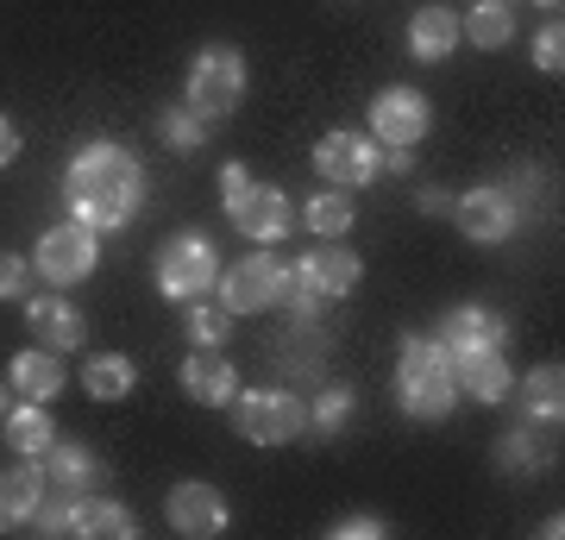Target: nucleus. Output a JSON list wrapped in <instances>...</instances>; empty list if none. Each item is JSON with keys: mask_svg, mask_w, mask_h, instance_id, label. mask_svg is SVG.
Returning a JSON list of instances; mask_svg holds the SVG:
<instances>
[{"mask_svg": "<svg viewBox=\"0 0 565 540\" xmlns=\"http://www.w3.org/2000/svg\"><path fill=\"white\" fill-rule=\"evenodd\" d=\"M63 201H70V221L95 226V233H120L145 201L139 158L114 139H88L63 170Z\"/></svg>", "mask_w": 565, "mask_h": 540, "instance_id": "nucleus-1", "label": "nucleus"}, {"mask_svg": "<svg viewBox=\"0 0 565 540\" xmlns=\"http://www.w3.org/2000/svg\"><path fill=\"white\" fill-rule=\"evenodd\" d=\"M459 402V378H452V352L427 333L403 340V364H396V409L415 421H440Z\"/></svg>", "mask_w": 565, "mask_h": 540, "instance_id": "nucleus-2", "label": "nucleus"}, {"mask_svg": "<svg viewBox=\"0 0 565 540\" xmlns=\"http://www.w3.org/2000/svg\"><path fill=\"white\" fill-rule=\"evenodd\" d=\"M364 277L359 252H340V245H321V252H302V258L289 264V308H296V320H315L327 308V301L352 296Z\"/></svg>", "mask_w": 565, "mask_h": 540, "instance_id": "nucleus-3", "label": "nucleus"}, {"mask_svg": "<svg viewBox=\"0 0 565 540\" xmlns=\"http://www.w3.org/2000/svg\"><path fill=\"white\" fill-rule=\"evenodd\" d=\"M182 100H189L207 126L226 120V114L245 100V57L233 51V44H202V51H195V63H189Z\"/></svg>", "mask_w": 565, "mask_h": 540, "instance_id": "nucleus-4", "label": "nucleus"}, {"mask_svg": "<svg viewBox=\"0 0 565 540\" xmlns=\"http://www.w3.org/2000/svg\"><path fill=\"white\" fill-rule=\"evenodd\" d=\"M226 415H233V434H239V441L289 446L308 427V402L289 396V390H233Z\"/></svg>", "mask_w": 565, "mask_h": 540, "instance_id": "nucleus-5", "label": "nucleus"}, {"mask_svg": "<svg viewBox=\"0 0 565 540\" xmlns=\"http://www.w3.org/2000/svg\"><path fill=\"white\" fill-rule=\"evenodd\" d=\"M158 289L170 301H202L214 296V283H221V258H214V240L207 233H170L158 245Z\"/></svg>", "mask_w": 565, "mask_h": 540, "instance_id": "nucleus-6", "label": "nucleus"}, {"mask_svg": "<svg viewBox=\"0 0 565 540\" xmlns=\"http://www.w3.org/2000/svg\"><path fill=\"white\" fill-rule=\"evenodd\" d=\"M95 264H102V233L82 221H63L51 233H39L32 245V271H39L51 289H70V283H88L95 277Z\"/></svg>", "mask_w": 565, "mask_h": 540, "instance_id": "nucleus-7", "label": "nucleus"}, {"mask_svg": "<svg viewBox=\"0 0 565 540\" xmlns=\"http://www.w3.org/2000/svg\"><path fill=\"white\" fill-rule=\"evenodd\" d=\"M214 296H221L226 315H264V308H277L289 296V264L277 252H245L233 271H221Z\"/></svg>", "mask_w": 565, "mask_h": 540, "instance_id": "nucleus-8", "label": "nucleus"}, {"mask_svg": "<svg viewBox=\"0 0 565 540\" xmlns=\"http://www.w3.org/2000/svg\"><path fill=\"white\" fill-rule=\"evenodd\" d=\"M315 170H321V182H333V189H364V182L384 177V145L371 139V133H352V126L321 133Z\"/></svg>", "mask_w": 565, "mask_h": 540, "instance_id": "nucleus-9", "label": "nucleus"}, {"mask_svg": "<svg viewBox=\"0 0 565 540\" xmlns=\"http://www.w3.org/2000/svg\"><path fill=\"white\" fill-rule=\"evenodd\" d=\"M452 221H459V233L471 245H503L522 233V208L509 201L503 182H478V189L452 195Z\"/></svg>", "mask_w": 565, "mask_h": 540, "instance_id": "nucleus-10", "label": "nucleus"}, {"mask_svg": "<svg viewBox=\"0 0 565 540\" xmlns=\"http://www.w3.org/2000/svg\"><path fill=\"white\" fill-rule=\"evenodd\" d=\"M427 126H434V107L422 88H384L371 100V139L384 151H415L427 139Z\"/></svg>", "mask_w": 565, "mask_h": 540, "instance_id": "nucleus-11", "label": "nucleus"}, {"mask_svg": "<svg viewBox=\"0 0 565 540\" xmlns=\"http://www.w3.org/2000/svg\"><path fill=\"white\" fill-rule=\"evenodd\" d=\"M226 221L239 226L245 240L277 245V240H289V226H296V201L282 195L277 182H252L245 195L226 201Z\"/></svg>", "mask_w": 565, "mask_h": 540, "instance_id": "nucleus-12", "label": "nucleus"}, {"mask_svg": "<svg viewBox=\"0 0 565 540\" xmlns=\"http://www.w3.org/2000/svg\"><path fill=\"white\" fill-rule=\"evenodd\" d=\"M163 516H170V528H177L182 540H214V534H226V497L214 490V484H202V478L170 484Z\"/></svg>", "mask_w": 565, "mask_h": 540, "instance_id": "nucleus-13", "label": "nucleus"}, {"mask_svg": "<svg viewBox=\"0 0 565 540\" xmlns=\"http://www.w3.org/2000/svg\"><path fill=\"white\" fill-rule=\"evenodd\" d=\"M434 340L452 352V364L478 359V352H509V320L490 315L484 301H465V308H452V315L440 320V333H434Z\"/></svg>", "mask_w": 565, "mask_h": 540, "instance_id": "nucleus-14", "label": "nucleus"}, {"mask_svg": "<svg viewBox=\"0 0 565 540\" xmlns=\"http://www.w3.org/2000/svg\"><path fill=\"white\" fill-rule=\"evenodd\" d=\"M39 465H44V484L63 490V497H88V490L107 484V459L82 441H51V453H44Z\"/></svg>", "mask_w": 565, "mask_h": 540, "instance_id": "nucleus-15", "label": "nucleus"}, {"mask_svg": "<svg viewBox=\"0 0 565 540\" xmlns=\"http://www.w3.org/2000/svg\"><path fill=\"white\" fill-rule=\"evenodd\" d=\"M182 396L202 402V409H226L233 402V390H239V371H233V359H226L221 346H195L189 359H182Z\"/></svg>", "mask_w": 565, "mask_h": 540, "instance_id": "nucleus-16", "label": "nucleus"}, {"mask_svg": "<svg viewBox=\"0 0 565 540\" xmlns=\"http://www.w3.org/2000/svg\"><path fill=\"white\" fill-rule=\"evenodd\" d=\"M25 327H32V340L51 346V352H76V346L88 340V320H82V308H76V301H63L57 289L25 301Z\"/></svg>", "mask_w": 565, "mask_h": 540, "instance_id": "nucleus-17", "label": "nucleus"}, {"mask_svg": "<svg viewBox=\"0 0 565 540\" xmlns=\"http://www.w3.org/2000/svg\"><path fill=\"white\" fill-rule=\"evenodd\" d=\"M553 434H559V427H553ZM553 434H546L541 421H515L503 441L490 446V453H497V472H503V478H534V472H546V465L559 459V453H553Z\"/></svg>", "mask_w": 565, "mask_h": 540, "instance_id": "nucleus-18", "label": "nucleus"}, {"mask_svg": "<svg viewBox=\"0 0 565 540\" xmlns=\"http://www.w3.org/2000/svg\"><path fill=\"white\" fill-rule=\"evenodd\" d=\"M44 497H51V490H44V465L39 459L7 465V472H0V534L32 528V516H39Z\"/></svg>", "mask_w": 565, "mask_h": 540, "instance_id": "nucleus-19", "label": "nucleus"}, {"mask_svg": "<svg viewBox=\"0 0 565 540\" xmlns=\"http://www.w3.org/2000/svg\"><path fill=\"white\" fill-rule=\"evenodd\" d=\"M327 333L315 327V320H296L289 333L277 340V371L282 378H296V383H321V371H327Z\"/></svg>", "mask_w": 565, "mask_h": 540, "instance_id": "nucleus-20", "label": "nucleus"}, {"mask_svg": "<svg viewBox=\"0 0 565 540\" xmlns=\"http://www.w3.org/2000/svg\"><path fill=\"white\" fill-rule=\"evenodd\" d=\"M76 540H139V516L126 502L88 490V497H76Z\"/></svg>", "mask_w": 565, "mask_h": 540, "instance_id": "nucleus-21", "label": "nucleus"}, {"mask_svg": "<svg viewBox=\"0 0 565 540\" xmlns=\"http://www.w3.org/2000/svg\"><path fill=\"white\" fill-rule=\"evenodd\" d=\"M452 51H459V13L452 7H415V20H408V57L440 63Z\"/></svg>", "mask_w": 565, "mask_h": 540, "instance_id": "nucleus-22", "label": "nucleus"}, {"mask_svg": "<svg viewBox=\"0 0 565 540\" xmlns=\"http://www.w3.org/2000/svg\"><path fill=\"white\" fill-rule=\"evenodd\" d=\"M509 396H522V421L559 427V415H565V371H559V364H534Z\"/></svg>", "mask_w": 565, "mask_h": 540, "instance_id": "nucleus-23", "label": "nucleus"}, {"mask_svg": "<svg viewBox=\"0 0 565 540\" xmlns=\"http://www.w3.org/2000/svg\"><path fill=\"white\" fill-rule=\"evenodd\" d=\"M452 378H459V396H471V402H509V390H515L509 352H478V359H459V364H452Z\"/></svg>", "mask_w": 565, "mask_h": 540, "instance_id": "nucleus-24", "label": "nucleus"}, {"mask_svg": "<svg viewBox=\"0 0 565 540\" xmlns=\"http://www.w3.org/2000/svg\"><path fill=\"white\" fill-rule=\"evenodd\" d=\"M7 383H13L25 402H51V396L63 390V359L51 352V346H39V352H20V359L7 364Z\"/></svg>", "mask_w": 565, "mask_h": 540, "instance_id": "nucleus-25", "label": "nucleus"}, {"mask_svg": "<svg viewBox=\"0 0 565 540\" xmlns=\"http://www.w3.org/2000/svg\"><path fill=\"white\" fill-rule=\"evenodd\" d=\"M132 383H139V364L126 352H88V364H82V390L95 402H126Z\"/></svg>", "mask_w": 565, "mask_h": 540, "instance_id": "nucleus-26", "label": "nucleus"}, {"mask_svg": "<svg viewBox=\"0 0 565 540\" xmlns=\"http://www.w3.org/2000/svg\"><path fill=\"white\" fill-rule=\"evenodd\" d=\"M352 221H359V201H352V189H333V182H327L321 195L302 201V226L315 233V240H340V233H352Z\"/></svg>", "mask_w": 565, "mask_h": 540, "instance_id": "nucleus-27", "label": "nucleus"}, {"mask_svg": "<svg viewBox=\"0 0 565 540\" xmlns=\"http://www.w3.org/2000/svg\"><path fill=\"white\" fill-rule=\"evenodd\" d=\"M57 441V427H51V409L44 402H20V409H7V446L20 453V459H44Z\"/></svg>", "mask_w": 565, "mask_h": 540, "instance_id": "nucleus-28", "label": "nucleus"}, {"mask_svg": "<svg viewBox=\"0 0 565 540\" xmlns=\"http://www.w3.org/2000/svg\"><path fill=\"white\" fill-rule=\"evenodd\" d=\"M459 39H471L478 51H503V44L515 39V13H509V0H478V7L459 20Z\"/></svg>", "mask_w": 565, "mask_h": 540, "instance_id": "nucleus-29", "label": "nucleus"}, {"mask_svg": "<svg viewBox=\"0 0 565 540\" xmlns=\"http://www.w3.org/2000/svg\"><path fill=\"white\" fill-rule=\"evenodd\" d=\"M158 139L170 145V151H202L207 145V120L189 107V100H170L158 114Z\"/></svg>", "mask_w": 565, "mask_h": 540, "instance_id": "nucleus-30", "label": "nucleus"}, {"mask_svg": "<svg viewBox=\"0 0 565 540\" xmlns=\"http://www.w3.org/2000/svg\"><path fill=\"white\" fill-rule=\"evenodd\" d=\"M233 320L239 315H226L221 301H189V346H226L233 340Z\"/></svg>", "mask_w": 565, "mask_h": 540, "instance_id": "nucleus-31", "label": "nucleus"}, {"mask_svg": "<svg viewBox=\"0 0 565 540\" xmlns=\"http://www.w3.org/2000/svg\"><path fill=\"white\" fill-rule=\"evenodd\" d=\"M352 409H359V396H352L345 383H333V390H321V396L308 402V427H315V434H340L345 421H352Z\"/></svg>", "mask_w": 565, "mask_h": 540, "instance_id": "nucleus-32", "label": "nucleus"}, {"mask_svg": "<svg viewBox=\"0 0 565 540\" xmlns=\"http://www.w3.org/2000/svg\"><path fill=\"white\" fill-rule=\"evenodd\" d=\"M503 189H509V201L522 208V221H527V214H534V208L546 201V177L534 170V163H515V170L503 177Z\"/></svg>", "mask_w": 565, "mask_h": 540, "instance_id": "nucleus-33", "label": "nucleus"}, {"mask_svg": "<svg viewBox=\"0 0 565 540\" xmlns=\"http://www.w3.org/2000/svg\"><path fill=\"white\" fill-rule=\"evenodd\" d=\"M25 283H32V258L0 252V301H25Z\"/></svg>", "mask_w": 565, "mask_h": 540, "instance_id": "nucleus-34", "label": "nucleus"}, {"mask_svg": "<svg viewBox=\"0 0 565 540\" xmlns=\"http://www.w3.org/2000/svg\"><path fill=\"white\" fill-rule=\"evenodd\" d=\"M559 63H565V32H559V20H553V25L541 32V39H534V70L559 76Z\"/></svg>", "mask_w": 565, "mask_h": 540, "instance_id": "nucleus-35", "label": "nucleus"}, {"mask_svg": "<svg viewBox=\"0 0 565 540\" xmlns=\"http://www.w3.org/2000/svg\"><path fill=\"white\" fill-rule=\"evenodd\" d=\"M384 534H390L384 516H345V521H333V540H384Z\"/></svg>", "mask_w": 565, "mask_h": 540, "instance_id": "nucleus-36", "label": "nucleus"}, {"mask_svg": "<svg viewBox=\"0 0 565 540\" xmlns=\"http://www.w3.org/2000/svg\"><path fill=\"white\" fill-rule=\"evenodd\" d=\"M245 189H252V170L245 163H221V201L245 195Z\"/></svg>", "mask_w": 565, "mask_h": 540, "instance_id": "nucleus-37", "label": "nucleus"}, {"mask_svg": "<svg viewBox=\"0 0 565 540\" xmlns=\"http://www.w3.org/2000/svg\"><path fill=\"white\" fill-rule=\"evenodd\" d=\"M13 158H20V126H13L7 114H0V170H7Z\"/></svg>", "mask_w": 565, "mask_h": 540, "instance_id": "nucleus-38", "label": "nucleus"}, {"mask_svg": "<svg viewBox=\"0 0 565 540\" xmlns=\"http://www.w3.org/2000/svg\"><path fill=\"white\" fill-rule=\"evenodd\" d=\"M415 208L440 221V214H452V195H446V189H422V195H415Z\"/></svg>", "mask_w": 565, "mask_h": 540, "instance_id": "nucleus-39", "label": "nucleus"}, {"mask_svg": "<svg viewBox=\"0 0 565 540\" xmlns=\"http://www.w3.org/2000/svg\"><path fill=\"white\" fill-rule=\"evenodd\" d=\"M384 170H396V177H403V170H415V151H384Z\"/></svg>", "mask_w": 565, "mask_h": 540, "instance_id": "nucleus-40", "label": "nucleus"}, {"mask_svg": "<svg viewBox=\"0 0 565 540\" xmlns=\"http://www.w3.org/2000/svg\"><path fill=\"white\" fill-rule=\"evenodd\" d=\"M534 7H546V13H559V0H534Z\"/></svg>", "mask_w": 565, "mask_h": 540, "instance_id": "nucleus-41", "label": "nucleus"}, {"mask_svg": "<svg viewBox=\"0 0 565 540\" xmlns=\"http://www.w3.org/2000/svg\"><path fill=\"white\" fill-rule=\"evenodd\" d=\"M0 409H7V383H0Z\"/></svg>", "mask_w": 565, "mask_h": 540, "instance_id": "nucleus-42", "label": "nucleus"}]
</instances>
